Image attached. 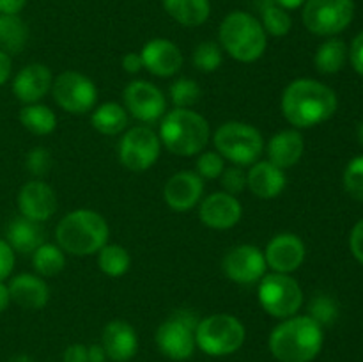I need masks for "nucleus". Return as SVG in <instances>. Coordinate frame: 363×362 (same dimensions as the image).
<instances>
[{"instance_id":"2","label":"nucleus","mask_w":363,"mask_h":362,"mask_svg":"<svg viewBox=\"0 0 363 362\" xmlns=\"http://www.w3.org/2000/svg\"><path fill=\"white\" fill-rule=\"evenodd\" d=\"M323 327L311 316H291L273 329L269 350L280 362H311L323 348Z\"/></svg>"},{"instance_id":"40","label":"nucleus","mask_w":363,"mask_h":362,"mask_svg":"<svg viewBox=\"0 0 363 362\" xmlns=\"http://www.w3.org/2000/svg\"><path fill=\"white\" fill-rule=\"evenodd\" d=\"M50 163H52V156L45 148H34L27 155V169L34 176H45L50 170Z\"/></svg>"},{"instance_id":"26","label":"nucleus","mask_w":363,"mask_h":362,"mask_svg":"<svg viewBox=\"0 0 363 362\" xmlns=\"http://www.w3.org/2000/svg\"><path fill=\"white\" fill-rule=\"evenodd\" d=\"M167 13L184 27H199L211 13L209 0H163Z\"/></svg>"},{"instance_id":"48","label":"nucleus","mask_w":363,"mask_h":362,"mask_svg":"<svg viewBox=\"0 0 363 362\" xmlns=\"http://www.w3.org/2000/svg\"><path fill=\"white\" fill-rule=\"evenodd\" d=\"M87 357H89V362H105L106 353L105 350H103V346L94 344V346L87 348Z\"/></svg>"},{"instance_id":"3","label":"nucleus","mask_w":363,"mask_h":362,"mask_svg":"<svg viewBox=\"0 0 363 362\" xmlns=\"http://www.w3.org/2000/svg\"><path fill=\"white\" fill-rule=\"evenodd\" d=\"M110 236L106 220L92 209L67 213L55 229L57 245L71 256H91L101 251Z\"/></svg>"},{"instance_id":"44","label":"nucleus","mask_w":363,"mask_h":362,"mask_svg":"<svg viewBox=\"0 0 363 362\" xmlns=\"http://www.w3.org/2000/svg\"><path fill=\"white\" fill-rule=\"evenodd\" d=\"M64 362H89L87 346L84 344H73L64 351Z\"/></svg>"},{"instance_id":"29","label":"nucleus","mask_w":363,"mask_h":362,"mask_svg":"<svg viewBox=\"0 0 363 362\" xmlns=\"http://www.w3.org/2000/svg\"><path fill=\"white\" fill-rule=\"evenodd\" d=\"M347 59V46L342 39H328L315 52V67L323 75L339 73Z\"/></svg>"},{"instance_id":"31","label":"nucleus","mask_w":363,"mask_h":362,"mask_svg":"<svg viewBox=\"0 0 363 362\" xmlns=\"http://www.w3.org/2000/svg\"><path fill=\"white\" fill-rule=\"evenodd\" d=\"M32 265L39 275L53 277L62 272L66 266V254L59 245L43 243L32 254Z\"/></svg>"},{"instance_id":"13","label":"nucleus","mask_w":363,"mask_h":362,"mask_svg":"<svg viewBox=\"0 0 363 362\" xmlns=\"http://www.w3.org/2000/svg\"><path fill=\"white\" fill-rule=\"evenodd\" d=\"M124 106L135 119L142 123H155L165 116V94L156 85L145 80H133L126 85L123 92Z\"/></svg>"},{"instance_id":"50","label":"nucleus","mask_w":363,"mask_h":362,"mask_svg":"<svg viewBox=\"0 0 363 362\" xmlns=\"http://www.w3.org/2000/svg\"><path fill=\"white\" fill-rule=\"evenodd\" d=\"M273 2L277 4V6H280L282 9H298V7L303 6L307 0H273Z\"/></svg>"},{"instance_id":"27","label":"nucleus","mask_w":363,"mask_h":362,"mask_svg":"<svg viewBox=\"0 0 363 362\" xmlns=\"http://www.w3.org/2000/svg\"><path fill=\"white\" fill-rule=\"evenodd\" d=\"M28 41V28L18 14H0V52L16 55Z\"/></svg>"},{"instance_id":"4","label":"nucleus","mask_w":363,"mask_h":362,"mask_svg":"<svg viewBox=\"0 0 363 362\" xmlns=\"http://www.w3.org/2000/svg\"><path fill=\"white\" fill-rule=\"evenodd\" d=\"M209 124L190 109H174L160 124V142L176 156H194L204 151L209 142Z\"/></svg>"},{"instance_id":"43","label":"nucleus","mask_w":363,"mask_h":362,"mask_svg":"<svg viewBox=\"0 0 363 362\" xmlns=\"http://www.w3.org/2000/svg\"><path fill=\"white\" fill-rule=\"evenodd\" d=\"M350 59L354 70L363 77V31L353 39V43H351Z\"/></svg>"},{"instance_id":"41","label":"nucleus","mask_w":363,"mask_h":362,"mask_svg":"<svg viewBox=\"0 0 363 362\" xmlns=\"http://www.w3.org/2000/svg\"><path fill=\"white\" fill-rule=\"evenodd\" d=\"M14 268V251L0 238V280H6Z\"/></svg>"},{"instance_id":"49","label":"nucleus","mask_w":363,"mask_h":362,"mask_svg":"<svg viewBox=\"0 0 363 362\" xmlns=\"http://www.w3.org/2000/svg\"><path fill=\"white\" fill-rule=\"evenodd\" d=\"M11 304V293H9V286H6V284L0 280V312L6 311L7 307H9Z\"/></svg>"},{"instance_id":"34","label":"nucleus","mask_w":363,"mask_h":362,"mask_svg":"<svg viewBox=\"0 0 363 362\" xmlns=\"http://www.w3.org/2000/svg\"><path fill=\"white\" fill-rule=\"evenodd\" d=\"M201 87L191 78H179L170 85V99L176 105V109H190L201 99Z\"/></svg>"},{"instance_id":"45","label":"nucleus","mask_w":363,"mask_h":362,"mask_svg":"<svg viewBox=\"0 0 363 362\" xmlns=\"http://www.w3.org/2000/svg\"><path fill=\"white\" fill-rule=\"evenodd\" d=\"M123 67H124V71H128V73H131V75L138 73V71L144 67L140 53H135V52L126 53V55L123 57Z\"/></svg>"},{"instance_id":"8","label":"nucleus","mask_w":363,"mask_h":362,"mask_svg":"<svg viewBox=\"0 0 363 362\" xmlns=\"http://www.w3.org/2000/svg\"><path fill=\"white\" fill-rule=\"evenodd\" d=\"M259 302L273 318L296 316L303 304V291L289 273H266L259 280Z\"/></svg>"},{"instance_id":"37","label":"nucleus","mask_w":363,"mask_h":362,"mask_svg":"<svg viewBox=\"0 0 363 362\" xmlns=\"http://www.w3.org/2000/svg\"><path fill=\"white\" fill-rule=\"evenodd\" d=\"M308 316L315 319L321 327L332 325L337 316H339V307H337L333 298L326 297V295H319L311 302V314Z\"/></svg>"},{"instance_id":"36","label":"nucleus","mask_w":363,"mask_h":362,"mask_svg":"<svg viewBox=\"0 0 363 362\" xmlns=\"http://www.w3.org/2000/svg\"><path fill=\"white\" fill-rule=\"evenodd\" d=\"M344 187L357 201H363V156H357L344 170Z\"/></svg>"},{"instance_id":"19","label":"nucleus","mask_w":363,"mask_h":362,"mask_svg":"<svg viewBox=\"0 0 363 362\" xmlns=\"http://www.w3.org/2000/svg\"><path fill=\"white\" fill-rule=\"evenodd\" d=\"M142 64L156 77H172L183 66V53L172 41L163 38L151 39L140 52Z\"/></svg>"},{"instance_id":"30","label":"nucleus","mask_w":363,"mask_h":362,"mask_svg":"<svg viewBox=\"0 0 363 362\" xmlns=\"http://www.w3.org/2000/svg\"><path fill=\"white\" fill-rule=\"evenodd\" d=\"M20 123L34 135H48L55 130L57 117L46 105L32 103L20 110Z\"/></svg>"},{"instance_id":"11","label":"nucleus","mask_w":363,"mask_h":362,"mask_svg":"<svg viewBox=\"0 0 363 362\" xmlns=\"http://www.w3.org/2000/svg\"><path fill=\"white\" fill-rule=\"evenodd\" d=\"M57 105L69 114H87L98 102L94 82L78 71H64L52 84Z\"/></svg>"},{"instance_id":"17","label":"nucleus","mask_w":363,"mask_h":362,"mask_svg":"<svg viewBox=\"0 0 363 362\" xmlns=\"http://www.w3.org/2000/svg\"><path fill=\"white\" fill-rule=\"evenodd\" d=\"M204 194V181L197 172L181 170L169 177L163 188V199L174 212H190Z\"/></svg>"},{"instance_id":"46","label":"nucleus","mask_w":363,"mask_h":362,"mask_svg":"<svg viewBox=\"0 0 363 362\" xmlns=\"http://www.w3.org/2000/svg\"><path fill=\"white\" fill-rule=\"evenodd\" d=\"M27 0H0V14H18Z\"/></svg>"},{"instance_id":"22","label":"nucleus","mask_w":363,"mask_h":362,"mask_svg":"<svg viewBox=\"0 0 363 362\" xmlns=\"http://www.w3.org/2000/svg\"><path fill=\"white\" fill-rule=\"evenodd\" d=\"M287 185L286 172L269 160L255 162L247 172V187L259 199H275Z\"/></svg>"},{"instance_id":"25","label":"nucleus","mask_w":363,"mask_h":362,"mask_svg":"<svg viewBox=\"0 0 363 362\" xmlns=\"http://www.w3.org/2000/svg\"><path fill=\"white\" fill-rule=\"evenodd\" d=\"M7 243L21 254H34L35 248L45 243V229L41 222H34L25 216H18L7 227Z\"/></svg>"},{"instance_id":"35","label":"nucleus","mask_w":363,"mask_h":362,"mask_svg":"<svg viewBox=\"0 0 363 362\" xmlns=\"http://www.w3.org/2000/svg\"><path fill=\"white\" fill-rule=\"evenodd\" d=\"M194 64L199 71L213 73L222 64V48L215 41H204L194 50Z\"/></svg>"},{"instance_id":"20","label":"nucleus","mask_w":363,"mask_h":362,"mask_svg":"<svg viewBox=\"0 0 363 362\" xmlns=\"http://www.w3.org/2000/svg\"><path fill=\"white\" fill-rule=\"evenodd\" d=\"M53 77L52 71L45 64H28L13 80V92L21 103L32 105L38 103L39 99L45 98L48 91L52 89Z\"/></svg>"},{"instance_id":"10","label":"nucleus","mask_w":363,"mask_h":362,"mask_svg":"<svg viewBox=\"0 0 363 362\" xmlns=\"http://www.w3.org/2000/svg\"><path fill=\"white\" fill-rule=\"evenodd\" d=\"M197 318L190 311H179L163 322L156 330V344L165 357L172 361H186L195 350Z\"/></svg>"},{"instance_id":"23","label":"nucleus","mask_w":363,"mask_h":362,"mask_svg":"<svg viewBox=\"0 0 363 362\" xmlns=\"http://www.w3.org/2000/svg\"><path fill=\"white\" fill-rule=\"evenodd\" d=\"M11 302L20 305L21 309L38 311L43 309L50 300V290L45 280L34 273H20L9 284Z\"/></svg>"},{"instance_id":"51","label":"nucleus","mask_w":363,"mask_h":362,"mask_svg":"<svg viewBox=\"0 0 363 362\" xmlns=\"http://www.w3.org/2000/svg\"><path fill=\"white\" fill-rule=\"evenodd\" d=\"M7 362H34V361H32L30 357H27V355H16V357L9 358Z\"/></svg>"},{"instance_id":"1","label":"nucleus","mask_w":363,"mask_h":362,"mask_svg":"<svg viewBox=\"0 0 363 362\" xmlns=\"http://www.w3.org/2000/svg\"><path fill=\"white\" fill-rule=\"evenodd\" d=\"M337 94L314 78L291 82L282 94V112L294 128H312L337 112Z\"/></svg>"},{"instance_id":"18","label":"nucleus","mask_w":363,"mask_h":362,"mask_svg":"<svg viewBox=\"0 0 363 362\" xmlns=\"http://www.w3.org/2000/svg\"><path fill=\"white\" fill-rule=\"evenodd\" d=\"M18 208L25 219L45 222L57 212V195L45 181H28L20 188Z\"/></svg>"},{"instance_id":"28","label":"nucleus","mask_w":363,"mask_h":362,"mask_svg":"<svg viewBox=\"0 0 363 362\" xmlns=\"http://www.w3.org/2000/svg\"><path fill=\"white\" fill-rule=\"evenodd\" d=\"M91 123L103 135H119L128 126V110L119 103H103L92 112Z\"/></svg>"},{"instance_id":"32","label":"nucleus","mask_w":363,"mask_h":362,"mask_svg":"<svg viewBox=\"0 0 363 362\" xmlns=\"http://www.w3.org/2000/svg\"><path fill=\"white\" fill-rule=\"evenodd\" d=\"M98 265L105 275L121 277L130 270L131 258L128 251L121 245L106 243L101 251L98 252Z\"/></svg>"},{"instance_id":"33","label":"nucleus","mask_w":363,"mask_h":362,"mask_svg":"<svg viewBox=\"0 0 363 362\" xmlns=\"http://www.w3.org/2000/svg\"><path fill=\"white\" fill-rule=\"evenodd\" d=\"M261 25L264 32H268L269 35L284 38V35L289 34L291 27H293V20H291L289 13L286 9H282L277 4H272V6L262 7Z\"/></svg>"},{"instance_id":"6","label":"nucleus","mask_w":363,"mask_h":362,"mask_svg":"<svg viewBox=\"0 0 363 362\" xmlns=\"http://www.w3.org/2000/svg\"><path fill=\"white\" fill-rule=\"evenodd\" d=\"M213 142L222 158L238 167L254 165L264 151V141L257 128L240 121L223 123L215 131Z\"/></svg>"},{"instance_id":"24","label":"nucleus","mask_w":363,"mask_h":362,"mask_svg":"<svg viewBox=\"0 0 363 362\" xmlns=\"http://www.w3.org/2000/svg\"><path fill=\"white\" fill-rule=\"evenodd\" d=\"M268 160L282 170L296 165L305 151L303 137L298 130H282L268 142Z\"/></svg>"},{"instance_id":"14","label":"nucleus","mask_w":363,"mask_h":362,"mask_svg":"<svg viewBox=\"0 0 363 362\" xmlns=\"http://www.w3.org/2000/svg\"><path fill=\"white\" fill-rule=\"evenodd\" d=\"M222 268L233 283L254 284L266 275L268 265L261 248L255 245H240L227 252Z\"/></svg>"},{"instance_id":"15","label":"nucleus","mask_w":363,"mask_h":362,"mask_svg":"<svg viewBox=\"0 0 363 362\" xmlns=\"http://www.w3.org/2000/svg\"><path fill=\"white\" fill-rule=\"evenodd\" d=\"M241 215H243L241 202L238 201L236 195H230L227 192H215L208 195L199 208L202 224L216 231L233 229L241 220Z\"/></svg>"},{"instance_id":"39","label":"nucleus","mask_w":363,"mask_h":362,"mask_svg":"<svg viewBox=\"0 0 363 362\" xmlns=\"http://www.w3.org/2000/svg\"><path fill=\"white\" fill-rule=\"evenodd\" d=\"M220 183H222L223 192L230 195H238L247 187V172L238 165L225 167L222 176H220Z\"/></svg>"},{"instance_id":"52","label":"nucleus","mask_w":363,"mask_h":362,"mask_svg":"<svg viewBox=\"0 0 363 362\" xmlns=\"http://www.w3.org/2000/svg\"><path fill=\"white\" fill-rule=\"evenodd\" d=\"M358 142H360L362 148H363V121L358 124Z\"/></svg>"},{"instance_id":"9","label":"nucleus","mask_w":363,"mask_h":362,"mask_svg":"<svg viewBox=\"0 0 363 362\" xmlns=\"http://www.w3.org/2000/svg\"><path fill=\"white\" fill-rule=\"evenodd\" d=\"M353 0H307L303 23L315 35H335L353 21Z\"/></svg>"},{"instance_id":"21","label":"nucleus","mask_w":363,"mask_h":362,"mask_svg":"<svg viewBox=\"0 0 363 362\" xmlns=\"http://www.w3.org/2000/svg\"><path fill=\"white\" fill-rule=\"evenodd\" d=\"M103 350L116 362H126L137 353L138 339L133 327L123 319H113L103 329Z\"/></svg>"},{"instance_id":"12","label":"nucleus","mask_w":363,"mask_h":362,"mask_svg":"<svg viewBox=\"0 0 363 362\" xmlns=\"http://www.w3.org/2000/svg\"><path fill=\"white\" fill-rule=\"evenodd\" d=\"M162 149L160 137L147 126H135L119 142V162L131 172H144L156 163Z\"/></svg>"},{"instance_id":"7","label":"nucleus","mask_w":363,"mask_h":362,"mask_svg":"<svg viewBox=\"0 0 363 362\" xmlns=\"http://www.w3.org/2000/svg\"><path fill=\"white\" fill-rule=\"evenodd\" d=\"M245 327L236 316L213 314L201 319L195 329V344L204 353L223 357L240 350L245 343Z\"/></svg>"},{"instance_id":"38","label":"nucleus","mask_w":363,"mask_h":362,"mask_svg":"<svg viewBox=\"0 0 363 362\" xmlns=\"http://www.w3.org/2000/svg\"><path fill=\"white\" fill-rule=\"evenodd\" d=\"M225 169L222 155L218 151H202L197 158V174L202 180H218Z\"/></svg>"},{"instance_id":"5","label":"nucleus","mask_w":363,"mask_h":362,"mask_svg":"<svg viewBox=\"0 0 363 362\" xmlns=\"http://www.w3.org/2000/svg\"><path fill=\"white\" fill-rule=\"evenodd\" d=\"M223 50L240 62H254L266 52L268 39L261 21L245 11L227 14L218 31Z\"/></svg>"},{"instance_id":"42","label":"nucleus","mask_w":363,"mask_h":362,"mask_svg":"<svg viewBox=\"0 0 363 362\" xmlns=\"http://www.w3.org/2000/svg\"><path fill=\"white\" fill-rule=\"evenodd\" d=\"M350 247L354 258L363 265V219L353 227V231H351Z\"/></svg>"},{"instance_id":"16","label":"nucleus","mask_w":363,"mask_h":362,"mask_svg":"<svg viewBox=\"0 0 363 362\" xmlns=\"http://www.w3.org/2000/svg\"><path fill=\"white\" fill-rule=\"evenodd\" d=\"M305 252V243L300 236L293 233L277 234L266 247V265L275 273L296 272L303 265Z\"/></svg>"},{"instance_id":"47","label":"nucleus","mask_w":363,"mask_h":362,"mask_svg":"<svg viewBox=\"0 0 363 362\" xmlns=\"http://www.w3.org/2000/svg\"><path fill=\"white\" fill-rule=\"evenodd\" d=\"M11 70H13V62L7 53L0 52V85L6 84L11 77Z\"/></svg>"}]
</instances>
